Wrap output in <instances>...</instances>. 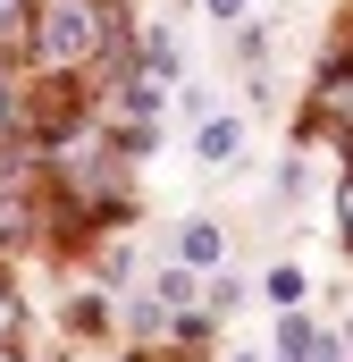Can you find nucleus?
I'll use <instances>...</instances> for the list:
<instances>
[{"mask_svg": "<svg viewBox=\"0 0 353 362\" xmlns=\"http://www.w3.org/2000/svg\"><path fill=\"white\" fill-rule=\"evenodd\" d=\"M17 329H25V303H17V286H8V278H0V346H8V337H17Z\"/></svg>", "mask_w": 353, "mask_h": 362, "instance_id": "8", "label": "nucleus"}, {"mask_svg": "<svg viewBox=\"0 0 353 362\" xmlns=\"http://www.w3.org/2000/svg\"><path fill=\"white\" fill-rule=\"evenodd\" d=\"M236 8H244V0H202V17H236Z\"/></svg>", "mask_w": 353, "mask_h": 362, "instance_id": "14", "label": "nucleus"}, {"mask_svg": "<svg viewBox=\"0 0 353 362\" xmlns=\"http://www.w3.org/2000/svg\"><path fill=\"white\" fill-rule=\"evenodd\" d=\"M109 42H118V8L109 0H34V17H25V51H34L42 76H76Z\"/></svg>", "mask_w": 353, "mask_h": 362, "instance_id": "1", "label": "nucleus"}, {"mask_svg": "<svg viewBox=\"0 0 353 362\" xmlns=\"http://www.w3.org/2000/svg\"><path fill=\"white\" fill-rule=\"evenodd\" d=\"M269 295L277 303H303V270H269Z\"/></svg>", "mask_w": 353, "mask_h": 362, "instance_id": "11", "label": "nucleus"}, {"mask_svg": "<svg viewBox=\"0 0 353 362\" xmlns=\"http://www.w3.org/2000/svg\"><path fill=\"white\" fill-rule=\"evenodd\" d=\"M337 228H345V245H353V169H345V185H337Z\"/></svg>", "mask_w": 353, "mask_h": 362, "instance_id": "13", "label": "nucleus"}, {"mask_svg": "<svg viewBox=\"0 0 353 362\" xmlns=\"http://www.w3.org/2000/svg\"><path fill=\"white\" fill-rule=\"evenodd\" d=\"M193 295H202V286H193V270H185V262H176V270H160V303H169V312H185Z\"/></svg>", "mask_w": 353, "mask_h": 362, "instance_id": "5", "label": "nucleus"}, {"mask_svg": "<svg viewBox=\"0 0 353 362\" xmlns=\"http://www.w3.org/2000/svg\"><path fill=\"white\" fill-rule=\"evenodd\" d=\"M25 17H34V0H0V42H25Z\"/></svg>", "mask_w": 353, "mask_h": 362, "instance_id": "9", "label": "nucleus"}, {"mask_svg": "<svg viewBox=\"0 0 353 362\" xmlns=\"http://www.w3.org/2000/svg\"><path fill=\"white\" fill-rule=\"evenodd\" d=\"M320 118H337V135H353V68L320 76Z\"/></svg>", "mask_w": 353, "mask_h": 362, "instance_id": "3", "label": "nucleus"}, {"mask_svg": "<svg viewBox=\"0 0 353 362\" xmlns=\"http://www.w3.org/2000/svg\"><path fill=\"white\" fill-rule=\"evenodd\" d=\"M303 362H345V346H337V329H328V337H311V346H303Z\"/></svg>", "mask_w": 353, "mask_h": 362, "instance_id": "12", "label": "nucleus"}, {"mask_svg": "<svg viewBox=\"0 0 353 362\" xmlns=\"http://www.w3.org/2000/svg\"><path fill=\"white\" fill-rule=\"evenodd\" d=\"M345 346H353V329H345Z\"/></svg>", "mask_w": 353, "mask_h": 362, "instance_id": "17", "label": "nucleus"}, {"mask_svg": "<svg viewBox=\"0 0 353 362\" xmlns=\"http://www.w3.org/2000/svg\"><path fill=\"white\" fill-rule=\"evenodd\" d=\"M17 127H25V101H17V85H8V76H0V135H17Z\"/></svg>", "mask_w": 353, "mask_h": 362, "instance_id": "10", "label": "nucleus"}, {"mask_svg": "<svg viewBox=\"0 0 353 362\" xmlns=\"http://www.w3.org/2000/svg\"><path fill=\"white\" fill-rule=\"evenodd\" d=\"M236 152H244V127H236V118H202V127H193V160H202V169H227Z\"/></svg>", "mask_w": 353, "mask_h": 362, "instance_id": "2", "label": "nucleus"}, {"mask_svg": "<svg viewBox=\"0 0 353 362\" xmlns=\"http://www.w3.org/2000/svg\"><path fill=\"white\" fill-rule=\"evenodd\" d=\"M17 228H25V194H17V185H0V245H8Z\"/></svg>", "mask_w": 353, "mask_h": 362, "instance_id": "7", "label": "nucleus"}, {"mask_svg": "<svg viewBox=\"0 0 353 362\" xmlns=\"http://www.w3.org/2000/svg\"><path fill=\"white\" fill-rule=\"evenodd\" d=\"M0 362H17V337H8V346H0Z\"/></svg>", "mask_w": 353, "mask_h": 362, "instance_id": "15", "label": "nucleus"}, {"mask_svg": "<svg viewBox=\"0 0 353 362\" xmlns=\"http://www.w3.org/2000/svg\"><path fill=\"white\" fill-rule=\"evenodd\" d=\"M176 253H185V270H219V253H227V245H219V228H210V219H185Z\"/></svg>", "mask_w": 353, "mask_h": 362, "instance_id": "4", "label": "nucleus"}, {"mask_svg": "<svg viewBox=\"0 0 353 362\" xmlns=\"http://www.w3.org/2000/svg\"><path fill=\"white\" fill-rule=\"evenodd\" d=\"M126 320H135V337H169V303H160V295H143Z\"/></svg>", "mask_w": 353, "mask_h": 362, "instance_id": "6", "label": "nucleus"}, {"mask_svg": "<svg viewBox=\"0 0 353 362\" xmlns=\"http://www.w3.org/2000/svg\"><path fill=\"white\" fill-rule=\"evenodd\" d=\"M236 362H253V354H236Z\"/></svg>", "mask_w": 353, "mask_h": 362, "instance_id": "16", "label": "nucleus"}]
</instances>
